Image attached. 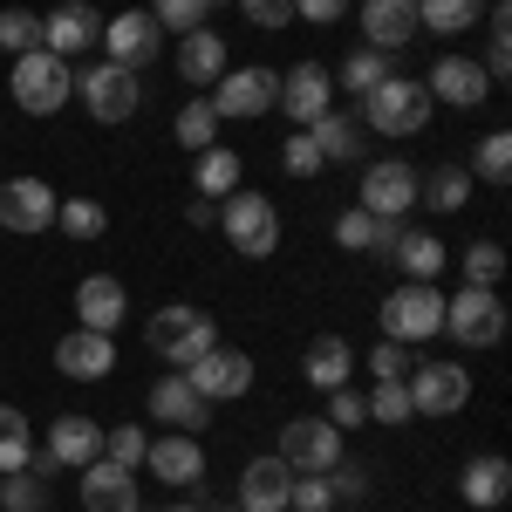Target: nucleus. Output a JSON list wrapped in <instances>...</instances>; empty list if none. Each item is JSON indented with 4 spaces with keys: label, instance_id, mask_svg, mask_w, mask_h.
Returning <instances> with one entry per match:
<instances>
[{
    "label": "nucleus",
    "instance_id": "b1692460",
    "mask_svg": "<svg viewBox=\"0 0 512 512\" xmlns=\"http://www.w3.org/2000/svg\"><path fill=\"white\" fill-rule=\"evenodd\" d=\"M123 308H130V294H123L117 274H89L76 287V315H82V328H96V335H117Z\"/></svg>",
    "mask_w": 512,
    "mask_h": 512
},
{
    "label": "nucleus",
    "instance_id": "864d4df0",
    "mask_svg": "<svg viewBox=\"0 0 512 512\" xmlns=\"http://www.w3.org/2000/svg\"><path fill=\"white\" fill-rule=\"evenodd\" d=\"M301 14L328 28V21H342V14H349V0H294V21H301Z\"/></svg>",
    "mask_w": 512,
    "mask_h": 512
},
{
    "label": "nucleus",
    "instance_id": "423d86ee",
    "mask_svg": "<svg viewBox=\"0 0 512 512\" xmlns=\"http://www.w3.org/2000/svg\"><path fill=\"white\" fill-rule=\"evenodd\" d=\"M69 96H82L96 123H130L144 110V82L130 76V69H117V62H89V69L69 82Z\"/></svg>",
    "mask_w": 512,
    "mask_h": 512
},
{
    "label": "nucleus",
    "instance_id": "f257e3e1",
    "mask_svg": "<svg viewBox=\"0 0 512 512\" xmlns=\"http://www.w3.org/2000/svg\"><path fill=\"white\" fill-rule=\"evenodd\" d=\"M431 89L424 82H410V76H390V82H376L369 96H362V123L376 130V137H417L424 123H431Z\"/></svg>",
    "mask_w": 512,
    "mask_h": 512
},
{
    "label": "nucleus",
    "instance_id": "a18cd8bd",
    "mask_svg": "<svg viewBox=\"0 0 512 512\" xmlns=\"http://www.w3.org/2000/svg\"><path fill=\"white\" fill-rule=\"evenodd\" d=\"M287 512H335V492H328V478H321V472H294Z\"/></svg>",
    "mask_w": 512,
    "mask_h": 512
},
{
    "label": "nucleus",
    "instance_id": "a211bd4d",
    "mask_svg": "<svg viewBox=\"0 0 512 512\" xmlns=\"http://www.w3.org/2000/svg\"><path fill=\"white\" fill-rule=\"evenodd\" d=\"M328 103H335V76H328V69L301 62V69H287V76H280V103H274V110H287L301 130H308L315 117H328Z\"/></svg>",
    "mask_w": 512,
    "mask_h": 512
},
{
    "label": "nucleus",
    "instance_id": "58836bf2",
    "mask_svg": "<svg viewBox=\"0 0 512 512\" xmlns=\"http://www.w3.org/2000/svg\"><path fill=\"white\" fill-rule=\"evenodd\" d=\"M424 198H431L437 212H458V205L472 198V171H465V164H437L431 185H424Z\"/></svg>",
    "mask_w": 512,
    "mask_h": 512
},
{
    "label": "nucleus",
    "instance_id": "2eb2a0df",
    "mask_svg": "<svg viewBox=\"0 0 512 512\" xmlns=\"http://www.w3.org/2000/svg\"><path fill=\"white\" fill-rule=\"evenodd\" d=\"M417 205V171L403 158H376L362 171V212H376V219H403Z\"/></svg>",
    "mask_w": 512,
    "mask_h": 512
},
{
    "label": "nucleus",
    "instance_id": "ddd939ff",
    "mask_svg": "<svg viewBox=\"0 0 512 512\" xmlns=\"http://www.w3.org/2000/svg\"><path fill=\"white\" fill-rule=\"evenodd\" d=\"M212 110H219V123L226 117H267L280 103V76L274 69H226L219 76V96H205Z\"/></svg>",
    "mask_w": 512,
    "mask_h": 512
},
{
    "label": "nucleus",
    "instance_id": "09e8293b",
    "mask_svg": "<svg viewBox=\"0 0 512 512\" xmlns=\"http://www.w3.org/2000/svg\"><path fill=\"white\" fill-rule=\"evenodd\" d=\"M328 424H335V431L369 424V403H362V390H349V383H342V390H328Z\"/></svg>",
    "mask_w": 512,
    "mask_h": 512
},
{
    "label": "nucleus",
    "instance_id": "0eeeda50",
    "mask_svg": "<svg viewBox=\"0 0 512 512\" xmlns=\"http://www.w3.org/2000/svg\"><path fill=\"white\" fill-rule=\"evenodd\" d=\"M444 335L465 342V349H492V342L506 335V301H499V287H458V294L444 301Z\"/></svg>",
    "mask_w": 512,
    "mask_h": 512
},
{
    "label": "nucleus",
    "instance_id": "7c9ffc66",
    "mask_svg": "<svg viewBox=\"0 0 512 512\" xmlns=\"http://www.w3.org/2000/svg\"><path fill=\"white\" fill-rule=\"evenodd\" d=\"M28 458H35V424L14 403H0V472H21Z\"/></svg>",
    "mask_w": 512,
    "mask_h": 512
},
{
    "label": "nucleus",
    "instance_id": "4c0bfd02",
    "mask_svg": "<svg viewBox=\"0 0 512 512\" xmlns=\"http://www.w3.org/2000/svg\"><path fill=\"white\" fill-rule=\"evenodd\" d=\"M0 48H7V55L41 48V14L35 7H0Z\"/></svg>",
    "mask_w": 512,
    "mask_h": 512
},
{
    "label": "nucleus",
    "instance_id": "5701e85b",
    "mask_svg": "<svg viewBox=\"0 0 512 512\" xmlns=\"http://www.w3.org/2000/svg\"><path fill=\"white\" fill-rule=\"evenodd\" d=\"M287 492H294V472L280 458H253L239 472V512H287Z\"/></svg>",
    "mask_w": 512,
    "mask_h": 512
},
{
    "label": "nucleus",
    "instance_id": "72a5a7b5",
    "mask_svg": "<svg viewBox=\"0 0 512 512\" xmlns=\"http://www.w3.org/2000/svg\"><path fill=\"white\" fill-rule=\"evenodd\" d=\"M396 69H390V55H383V48H355L349 62H342V89H349V96H369V89H376V82H390Z\"/></svg>",
    "mask_w": 512,
    "mask_h": 512
},
{
    "label": "nucleus",
    "instance_id": "37998d69",
    "mask_svg": "<svg viewBox=\"0 0 512 512\" xmlns=\"http://www.w3.org/2000/svg\"><path fill=\"white\" fill-rule=\"evenodd\" d=\"M362 403H369V424H410V417H417L403 383H376V390L362 396Z\"/></svg>",
    "mask_w": 512,
    "mask_h": 512
},
{
    "label": "nucleus",
    "instance_id": "e433bc0d",
    "mask_svg": "<svg viewBox=\"0 0 512 512\" xmlns=\"http://www.w3.org/2000/svg\"><path fill=\"white\" fill-rule=\"evenodd\" d=\"M55 226H62L69 239H103L110 212H103L96 198H62V205H55Z\"/></svg>",
    "mask_w": 512,
    "mask_h": 512
},
{
    "label": "nucleus",
    "instance_id": "bf43d9fd",
    "mask_svg": "<svg viewBox=\"0 0 512 512\" xmlns=\"http://www.w3.org/2000/svg\"><path fill=\"white\" fill-rule=\"evenodd\" d=\"M226 512H239V506H226Z\"/></svg>",
    "mask_w": 512,
    "mask_h": 512
},
{
    "label": "nucleus",
    "instance_id": "4be33fe9",
    "mask_svg": "<svg viewBox=\"0 0 512 512\" xmlns=\"http://www.w3.org/2000/svg\"><path fill=\"white\" fill-rule=\"evenodd\" d=\"M362 35H369V48H383V55L410 48L417 41V0H362Z\"/></svg>",
    "mask_w": 512,
    "mask_h": 512
},
{
    "label": "nucleus",
    "instance_id": "f704fd0d",
    "mask_svg": "<svg viewBox=\"0 0 512 512\" xmlns=\"http://www.w3.org/2000/svg\"><path fill=\"white\" fill-rule=\"evenodd\" d=\"M239 192V151H198V198H226Z\"/></svg>",
    "mask_w": 512,
    "mask_h": 512
},
{
    "label": "nucleus",
    "instance_id": "9d476101",
    "mask_svg": "<svg viewBox=\"0 0 512 512\" xmlns=\"http://www.w3.org/2000/svg\"><path fill=\"white\" fill-rule=\"evenodd\" d=\"M164 48V28L144 14V7H130V14H117V21H103V62H117V69H151Z\"/></svg>",
    "mask_w": 512,
    "mask_h": 512
},
{
    "label": "nucleus",
    "instance_id": "4468645a",
    "mask_svg": "<svg viewBox=\"0 0 512 512\" xmlns=\"http://www.w3.org/2000/svg\"><path fill=\"white\" fill-rule=\"evenodd\" d=\"M55 205H62V198L48 192V185H41V178H0V226H7V233H48V226H55Z\"/></svg>",
    "mask_w": 512,
    "mask_h": 512
},
{
    "label": "nucleus",
    "instance_id": "4d7b16f0",
    "mask_svg": "<svg viewBox=\"0 0 512 512\" xmlns=\"http://www.w3.org/2000/svg\"><path fill=\"white\" fill-rule=\"evenodd\" d=\"M164 512H198V506H164Z\"/></svg>",
    "mask_w": 512,
    "mask_h": 512
},
{
    "label": "nucleus",
    "instance_id": "5fc2aeb1",
    "mask_svg": "<svg viewBox=\"0 0 512 512\" xmlns=\"http://www.w3.org/2000/svg\"><path fill=\"white\" fill-rule=\"evenodd\" d=\"M396 239H403V219H376L369 226V253H396Z\"/></svg>",
    "mask_w": 512,
    "mask_h": 512
},
{
    "label": "nucleus",
    "instance_id": "f3484780",
    "mask_svg": "<svg viewBox=\"0 0 512 512\" xmlns=\"http://www.w3.org/2000/svg\"><path fill=\"white\" fill-rule=\"evenodd\" d=\"M151 417H158V424H171V431H205V424H212V403H205V396L192 390V376H185V369H171V376H158V383H151Z\"/></svg>",
    "mask_w": 512,
    "mask_h": 512
},
{
    "label": "nucleus",
    "instance_id": "8fccbe9b",
    "mask_svg": "<svg viewBox=\"0 0 512 512\" xmlns=\"http://www.w3.org/2000/svg\"><path fill=\"white\" fill-rule=\"evenodd\" d=\"M369 226H376V212L349 205V212L335 219V246H349V253H369Z\"/></svg>",
    "mask_w": 512,
    "mask_h": 512
},
{
    "label": "nucleus",
    "instance_id": "603ef678",
    "mask_svg": "<svg viewBox=\"0 0 512 512\" xmlns=\"http://www.w3.org/2000/svg\"><path fill=\"white\" fill-rule=\"evenodd\" d=\"M328 492H335V499H362V492H369V472H362V465H328Z\"/></svg>",
    "mask_w": 512,
    "mask_h": 512
},
{
    "label": "nucleus",
    "instance_id": "dca6fc26",
    "mask_svg": "<svg viewBox=\"0 0 512 512\" xmlns=\"http://www.w3.org/2000/svg\"><path fill=\"white\" fill-rule=\"evenodd\" d=\"M424 89H431V103H451V110H478V103H492V76L478 69L472 55H437Z\"/></svg>",
    "mask_w": 512,
    "mask_h": 512
},
{
    "label": "nucleus",
    "instance_id": "c03bdc74",
    "mask_svg": "<svg viewBox=\"0 0 512 512\" xmlns=\"http://www.w3.org/2000/svg\"><path fill=\"white\" fill-rule=\"evenodd\" d=\"M144 451H151V444H144V431H137V424L103 431V458H110V465H123V472H137V465H144Z\"/></svg>",
    "mask_w": 512,
    "mask_h": 512
},
{
    "label": "nucleus",
    "instance_id": "c85d7f7f",
    "mask_svg": "<svg viewBox=\"0 0 512 512\" xmlns=\"http://www.w3.org/2000/svg\"><path fill=\"white\" fill-rule=\"evenodd\" d=\"M308 137H315L321 164H349V158H362V151H355V144H362V123H355V117H335V110H328V117L308 123Z\"/></svg>",
    "mask_w": 512,
    "mask_h": 512
},
{
    "label": "nucleus",
    "instance_id": "de8ad7c7",
    "mask_svg": "<svg viewBox=\"0 0 512 512\" xmlns=\"http://www.w3.org/2000/svg\"><path fill=\"white\" fill-rule=\"evenodd\" d=\"M369 369H376V383H403V376L417 369V355L403 349V342H376V355H369Z\"/></svg>",
    "mask_w": 512,
    "mask_h": 512
},
{
    "label": "nucleus",
    "instance_id": "bb28decb",
    "mask_svg": "<svg viewBox=\"0 0 512 512\" xmlns=\"http://www.w3.org/2000/svg\"><path fill=\"white\" fill-rule=\"evenodd\" d=\"M458 492H465V506H478V512L506 506V492H512V465L499 458V451H485V458H472V465H465Z\"/></svg>",
    "mask_w": 512,
    "mask_h": 512
},
{
    "label": "nucleus",
    "instance_id": "1a4fd4ad",
    "mask_svg": "<svg viewBox=\"0 0 512 512\" xmlns=\"http://www.w3.org/2000/svg\"><path fill=\"white\" fill-rule=\"evenodd\" d=\"M274 458L287 472H328V465H342V431L328 417H294V424H280Z\"/></svg>",
    "mask_w": 512,
    "mask_h": 512
},
{
    "label": "nucleus",
    "instance_id": "f03ea898",
    "mask_svg": "<svg viewBox=\"0 0 512 512\" xmlns=\"http://www.w3.org/2000/svg\"><path fill=\"white\" fill-rule=\"evenodd\" d=\"M69 82H76V69H69L62 55L28 48V55H14V76H7V89H14V103H21L28 117H55V110L69 103Z\"/></svg>",
    "mask_w": 512,
    "mask_h": 512
},
{
    "label": "nucleus",
    "instance_id": "412c9836",
    "mask_svg": "<svg viewBox=\"0 0 512 512\" xmlns=\"http://www.w3.org/2000/svg\"><path fill=\"white\" fill-rule=\"evenodd\" d=\"M82 506L89 512H137V472H123L110 458L82 465Z\"/></svg>",
    "mask_w": 512,
    "mask_h": 512
},
{
    "label": "nucleus",
    "instance_id": "39448f33",
    "mask_svg": "<svg viewBox=\"0 0 512 512\" xmlns=\"http://www.w3.org/2000/svg\"><path fill=\"white\" fill-rule=\"evenodd\" d=\"M219 226H226L239 260H267L280 246V212H274V198H260V192H226L219 198Z\"/></svg>",
    "mask_w": 512,
    "mask_h": 512
},
{
    "label": "nucleus",
    "instance_id": "6ab92c4d",
    "mask_svg": "<svg viewBox=\"0 0 512 512\" xmlns=\"http://www.w3.org/2000/svg\"><path fill=\"white\" fill-rule=\"evenodd\" d=\"M55 369H62V376H76V383H103V376L117 369V342H110V335H96V328H76V335H62V342H55Z\"/></svg>",
    "mask_w": 512,
    "mask_h": 512
},
{
    "label": "nucleus",
    "instance_id": "ea45409f",
    "mask_svg": "<svg viewBox=\"0 0 512 512\" xmlns=\"http://www.w3.org/2000/svg\"><path fill=\"white\" fill-rule=\"evenodd\" d=\"M458 267H465V287H499V274H506V253H499V239H472Z\"/></svg>",
    "mask_w": 512,
    "mask_h": 512
},
{
    "label": "nucleus",
    "instance_id": "c9c22d12",
    "mask_svg": "<svg viewBox=\"0 0 512 512\" xmlns=\"http://www.w3.org/2000/svg\"><path fill=\"white\" fill-rule=\"evenodd\" d=\"M48 506V478L41 472H0V512H41Z\"/></svg>",
    "mask_w": 512,
    "mask_h": 512
},
{
    "label": "nucleus",
    "instance_id": "20e7f679",
    "mask_svg": "<svg viewBox=\"0 0 512 512\" xmlns=\"http://www.w3.org/2000/svg\"><path fill=\"white\" fill-rule=\"evenodd\" d=\"M144 342H151V355H164V362H198V355L219 342V328H212V315L205 308H192V301H171V308H158L151 315V328H144Z\"/></svg>",
    "mask_w": 512,
    "mask_h": 512
},
{
    "label": "nucleus",
    "instance_id": "79ce46f5",
    "mask_svg": "<svg viewBox=\"0 0 512 512\" xmlns=\"http://www.w3.org/2000/svg\"><path fill=\"white\" fill-rule=\"evenodd\" d=\"M205 14H212V0H151V21H158V28H171V35L205 28Z\"/></svg>",
    "mask_w": 512,
    "mask_h": 512
},
{
    "label": "nucleus",
    "instance_id": "f8f14e48",
    "mask_svg": "<svg viewBox=\"0 0 512 512\" xmlns=\"http://www.w3.org/2000/svg\"><path fill=\"white\" fill-rule=\"evenodd\" d=\"M103 41V14L89 7V0H62V7H48L41 14V48L48 55H62V62H76Z\"/></svg>",
    "mask_w": 512,
    "mask_h": 512
},
{
    "label": "nucleus",
    "instance_id": "9b49d317",
    "mask_svg": "<svg viewBox=\"0 0 512 512\" xmlns=\"http://www.w3.org/2000/svg\"><path fill=\"white\" fill-rule=\"evenodd\" d=\"M185 376H192V390L205 396V403H233V396L253 390V355H239V349H226V342H212L198 362H185Z\"/></svg>",
    "mask_w": 512,
    "mask_h": 512
},
{
    "label": "nucleus",
    "instance_id": "6e6d98bb",
    "mask_svg": "<svg viewBox=\"0 0 512 512\" xmlns=\"http://www.w3.org/2000/svg\"><path fill=\"white\" fill-rule=\"evenodd\" d=\"M185 226H219V198H192L185 205Z\"/></svg>",
    "mask_w": 512,
    "mask_h": 512
},
{
    "label": "nucleus",
    "instance_id": "a19ab883",
    "mask_svg": "<svg viewBox=\"0 0 512 512\" xmlns=\"http://www.w3.org/2000/svg\"><path fill=\"white\" fill-rule=\"evenodd\" d=\"M472 171L485 178V185H506V178H512V137H506V130H492V137H478V151H472Z\"/></svg>",
    "mask_w": 512,
    "mask_h": 512
},
{
    "label": "nucleus",
    "instance_id": "cd10ccee",
    "mask_svg": "<svg viewBox=\"0 0 512 512\" xmlns=\"http://www.w3.org/2000/svg\"><path fill=\"white\" fill-rule=\"evenodd\" d=\"M349 369H355V355H349L342 335H315L308 355H301V376H308L315 390H342V383H349Z\"/></svg>",
    "mask_w": 512,
    "mask_h": 512
},
{
    "label": "nucleus",
    "instance_id": "a878e982",
    "mask_svg": "<svg viewBox=\"0 0 512 512\" xmlns=\"http://www.w3.org/2000/svg\"><path fill=\"white\" fill-rule=\"evenodd\" d=\"M178 76L205 89V82L226 76V41L212 35V28H192V35H178Z\"/></svg>",
    "mask_w": 512,
    "mask_h": 512
},
{
    "label": "nucleus",
    "instance_id": "3c124183",
    "mask_svg": "<svg viewBox=\"0 0 512 512\" xmlns=\"http://www.w3.org/2000/svg\"><path fill=\"white\" fill-rule=\"evenodd\" d=\"M246 21H260V28H287L294 21V0H233Z\"/></svg>",
    "mask_w": 512,
    "mask_h": 512
},
{
    "label": "nucleus",
    "instance_id": "49530a36",
    "mask_svg": "<svg viewBox=\"0 0 512 512\" xmlns=\"http://www.w3.org/2000/svg\"><path fill=\"white\" fill-rule=\"evenodd\" d=\"M280 171H287V178H315V171H321V151H315L308 130H294V137L280 144Z\"/></svg>",
    "mask_w": 512,
    "mask_h": 512
},
{
    "label": "nucleus",
    "instance_id": "393cba45",
    "mask_svg": "<svg viewBox=\"0 0 512 512\" xmlns=\"http://www.w3.org/2000/svg\"><path fill=\"white\" fill-rule=\"evenodd\" d=\"M48 458L69 465V472H82L89 458H103V424H89V417H76V410L55 417V424H48Z\"/></svg>",
    "mask_w": 512,
    "mask_h": 512
},
{
    "label": "nucleus",
    "instance_id": "c756f323",
    "mask_svg": "<svg viewBox=\"0 0 512 512\" xmlns=\"http://www.w3.org/2000/svg\"><path fill=\"white\" fill-rule=\"evenodd\" d=\"M390 267H403V280H437V267H444V239L437 233H403L390 253Z\"/></svg>",
    "mask_w": 512,
    "mask_h": 512
},
{
    "label": "nucleus",
    "instance_id": "2f4dec72",
    "mask_svg": "<svg viewBox=\"0 0 512 512\" xmlns=\"http://www.w3.org/2000/svg\"><path fill=\"white\" fill-rule=\"evenodd\" d=\"M171 137H178L185 151H212V144H219V110H212L205 96H192V103L178 110V123H171Z\"/></svg>",
    "mask_w": 512,
    "mask_h": 512
},
{
    "label": "nucleus",
    "instance_id": "aec40b11",
    "mask_svg": "<svg viewBox=\"0 0 512 512\" xmlns=\"http://www.w3.org/2000/svg\"><path fill=\"white\" fill-rule=\"evenodd\" d=\"M144 465L164 478V485H205V444H198L192 431H171V437H158L151 451H144Z\"/></svg>",
    "mask_w": 512,
    "mask_h": 512
},
{
    "label": "nucleus",
    "instance_id": "13d9d810",
    "mask_svg": "<svg viewBox=\"0 0 512 512\" xmlns=\"http://www.w3.org/2000/svg\"><path fill=\"white\" fill-rule=\"evenodd\" d=\"M212 7H233V0H212Z\"/></svg>",
    "mask_w": 512,
    "mask_h": 512
},
{
    "label": "nucleus",
    "instance_id": "7ed1b4c3",
    "mask_svg": "<svg viewBox=\"0 0 512 512\" xmlns=\"http://www.w3.org/2000/svg\"><path fill=\"white\" fill-rule=\"evenodd\" d=\"M383 342H431V335H444V294H437L431 280H403L390 301H383Z\"/></svg>",
    "mask_w": 512,
    "mask_h": 512
},
{
    "label": "nucleus",
    "instance_id": "473e14b6",
    "mask_svg": "<svg viewBox=\"0 0 512 512\" xmlns=\"http://www.w3.org/2000/svg\"><path fill=\"white\" fill-rule=\"evenodd\" d=\"M478 7H485V0H417V28H431V35H465L478 21Z\"/></svg>",
    "mask_w": 512,
    "mask_h": 512
},
{
    "label": "nucleus",
    "instance_id": "6e6552de",
    "mask_svg": "<svg viewBox=\"0 0 512 512\" xmlns=\"http://www.w3.org/2000/svg\"><path fill=\"white\" fill-rule=\"evenodd\" d=\"M403 390H410L417 417H458L472 403V369H458V362H417L403 376Z\"/></svg>",
    "mask_w": 512,
    "mask_h": 512
}]
</instances>
